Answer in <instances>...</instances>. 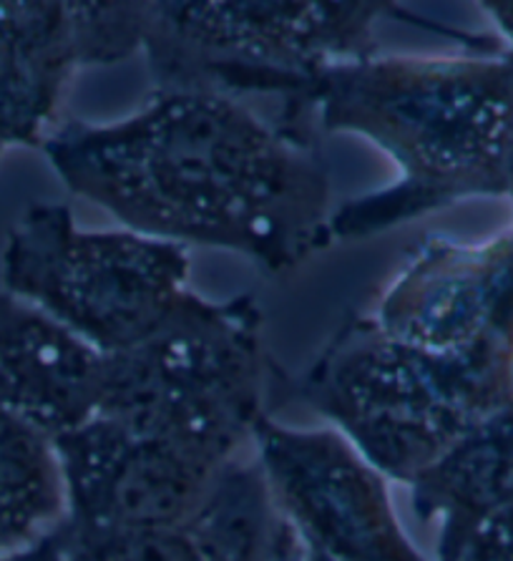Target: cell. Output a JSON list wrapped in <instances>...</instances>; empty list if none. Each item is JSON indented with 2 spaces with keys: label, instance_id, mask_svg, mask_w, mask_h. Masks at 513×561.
<instances>
[{
  "label": "cell",
  "instance_id": "1",
  "mask_svg": "<svg viewBox=\"0 0 513 561\" xmlns=\"http://www.w3.org/2000/svg\"><path fill=\"white\" fill-rule=\"evenodd\" d=\"M41 149L68 190L132 232L232 250L267 272L335 242L320 136L242 99L157 91L122 122L58 124Z\"/></svg>",
  "mask_w": 513,
  "mask_h": 561
},
{
  "label": "cell",
  "instance_id": "2",
  "mask_svg": "<svg viewBox=\"0 0 513 561\" xmlns=\"http://www.w3.org/2000/svg\"><path fill=\"white\" fill-rule=\"evenodd\" d=\"M320 134H361L400 180L332 211V240H367L470 197H501L513 144V48L474 56H373L320 76Z\"/></svg>",
  "mask_w": 513,
  "mask_h": 561
},
{
  "label": "cell",
  "instance_id": "3",
  "mask_svg": "<svg viewBox=\"0 0 513 561\" xmlns=\"http://www.w3.org/2000/svg\"><path fill=\"white\" fill-rule=\"evenodd\" d=\"M299 398L388 481L410 486L456 440L513 401V358L435 353L353 314L299 380Z\"/></svg>",
  "mask_w": 513,
  "mask_h": 561
},
{
  "label": "cell",
  "instance_id": "4",
  "mask_svg": "<svg viewBox=\"0 0 513 561\" xmlns=\"http://www.w3.org/2000/svg\"><path fill=\"white\" fill-rule=\"evenodd\" d=\"M396 13L392 3L335 0L147 3L141 50L157 91L275 96L282 126L320 134L310 106L320 76L378 56L375 28Z\"/></svg>",
  "mask_w": 513,
  "mask_h": 561
},
{
  "label": "cell",
  "instance_id": "5",
  "mask_svg": "<svg viewBox=\"0 0 513 561\" xmlns=\"http://www.w3.org/2000/svg\"><path fill=\"white\" fill-rule=\"evenodd\" d=\"M267 376L254 297L212 302L190 293L147 343L106 355L99 415L235 461L267 415Z\"/></svg>",
  "mask_w": 513,
  "mask_h": 561
},
{
  "label": "cell",
  "instance_id": "6",
  "mask_svg": "<svg viewBox=\"0 0 513 561\" xmlns=\"http://www.w3.org/2000/svg\"><path fill=\"white\" fill-rule=\"evenodd\" d=\"M186 279L184 244L81 229L66 204H33L3 248V290L104 355L157 335L192 293Z\"/></svg>",
  "mask_w": 513,
  "mask_h": 561
},
{
  "label": "cell",
  "instance_id": "7",
  "mask_svg": "<svg viewBox=\"0 0 513 561\" xmlns=\"http://www.w3.org/2000/svg\"><path fill=\"white\" fill-rule=\"evenodd\" d=\"M252 448L277 512L332 561H431L392 508L388 479L335 428H289L270 415Z\"/></svg>",
  "mask_w": 513,
  "mask_h": 561
},
{
  "label": "cell",
  "instance_id": "8",
  "mask_svg": "<svg viewBox=\"0 0 513 561\" xmlns=\"http://www.w3.org/2000/svg\"><path fill=\"white\" fill-rule=\"evenodd\" d=\"M54 446L66 522L91 531L184 526L229 463L109 415L58 436Z\"/></svg>",
  "mask_w": 513,
  "mask_h": 561
},
{
  "label": "cell",
  "instance_id": "9",
  "mask_svg": "<svg viewBox=\"0 0 513 561\" xmlns=\"http://www.w3.org/2000/svg\"><path fill=\"white\" fill-rule=\"evenodd\" d=\"M147 3L0 0V147H43L83 66L141 50Z\"/></svg>",
  "mask_w": 513,
  "mask_h": 561
},
{
  "label": "cell",
  "instance_id": "10",
  "mask_svg": "<svg viewBox=\"0 0 513 561\" xmlns=\"http://www.w3.org/2000/svg\"><path fill=\"white\" fill-rule=\"evenodd\" d=\"M371 318L380 333L425 351L513 358V229L481 244L431 234Z\"/></svg>",
  "mask_w": 513,
  "mask_h": 561
},
{
  "label": "cell",
  "instance_id": "11",
  "mask_svg": "<svg viewBox=\"0 0 513 561\" xmlns=\"http://www.w3.org/2000/svg\"><path fill=\"white\" fill-rule=\"evenodd\" d=\"M106 355L36 305L0 290V408L50 440L101 411Z\"/></svg>",
  "mask_w": 513,
  "mask_h": 561
},
{
  "label": "cell",
  "instance_id": "12",
  "mask_svg": "<svg viewBox=\"0 0 513 561\" xmlns=\"http://www.w3.org/2000/svg\"><path fill=\"white\" fill-rule=\"evenodd\" d=\"M413 512L435 526V559L446 561L470 534L513 512V401L464 433L410 483Z\"/></svg>",
  "mask_w": 513,
  "mask_h": 561
},
{
  "label": "cell",
  "instance_id": "13",
  "mask_svg": "<svg viewBox=\"0 0 513 561\" xmlns=\"http://www.w3.org/2000/svg\"><path fill=\"white\" fill-rule=\"evenodd\" d=\"M66 514L54 440L0 408V559L48 539Z\"/></svg>",
  "mask_w": 513,
  "mask_h": 561
},
{
  "label": "cell",
  "instance_id": "14",
  "mask_svg": "<svg viewBox=\"0 0 513 561\" xmlns=\"http://www.w3.org/2000/svg\"><path fill=\"white\" fill-rule=\"evenodd\" d=\"M277 506L256 458L237 456L184 524L204 561H270Z\"/></svg>",
  "mask_w": 513,
  "mask_h": 561
},
{
  "label": "cell",
  "instance_id": "15",
  "mask_svg": "<svg viewBox=\"0 0 513 561\" xmlns=\"http://www.w3.org/2000/svg\"><path fill=\"white\" fill-rule=\"evenodd\" d=\"M61 561H204L184 526L91 531L64 522L54 531Z\"/></svg>",
  "mask_w": 513,
  "mask_h": 561
},
{
  "label": "cell",
  "instance_id": "16",
  "mask_svg": "<svg viewBox=\"0 0 513 561\" xmlns=\"http://www.w3.org/2000/svg\"><path fill=\"white\" fill-rule=\"evenodd\" d=\"M270 561H332L320 549H315L285 516L277 512L275 534H272Z\"/></svg>",
  "mask_w": 513,
  "mask_h": 561
},
{
  "label": "cell",
  "instance_id": "17",
  "mask_svg": "<svg viewBox=\"0 0 513 561\" xmlns=\"http://www.w3.org/2000/svg\"><path fill=\"white\" fill-rule=\"evenodd\" d=\"M0 561H61V554H58L54 534H50L48 539H43L33 549H25V551H21V554L5 557V559H0Z\"/></svg>",
  "mask_w": 513,
  "mask_h": 561
},
{
  "label": "cell",
  "instance_id": "18",
  "mask_svg": "<svg viewBox=\"0 0 513 561\" xmlns=\"http://www.w3.org/2000/svg\"><path fill=\"white\" fill-rule=\"evenodd\" d=\"M506 194L513 199V144H511V157H509V186H506Z\"/></svg>",
  "mask_w": 513,
  "mask_h": 561
},
{
  "label": "cell",
  "instance_id": "19",
  "mask_svg": "<svg viewBox=\"0 0 513 561\" xmlns=\"http://www.w3.org/2000/svg\"><path fill=\"white\" fill-rule=\"evenodd\" d=\"M3 151H5V149H3V147H0V154H3Z\"/></svg>",
  "mask_w": 513,
  "mask_h": 561
}]
</instances>
